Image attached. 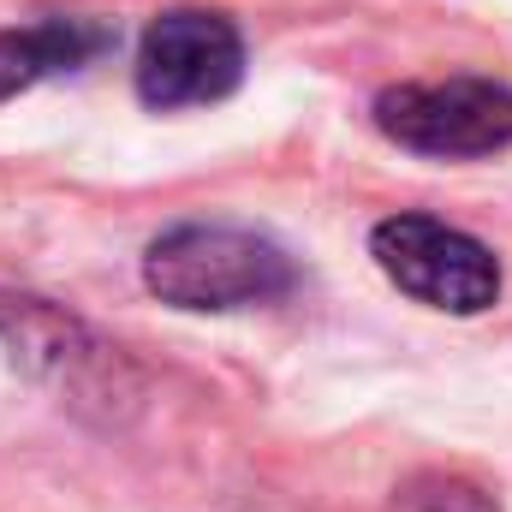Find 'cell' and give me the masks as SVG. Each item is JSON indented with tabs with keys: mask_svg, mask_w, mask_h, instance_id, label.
Wrapping results in <instances>:
<instances>
[{
	"mask_svg": "<svg viewBox=\"0 0 512 512\" xmlns=\"http://www.w3.org/2000/svg\"><path fill=\"white\" fill-rule=\"evenodd\" d=\"M114 48V30L96 18H42L24 30H0V102L36 90L54 72H78Z\"/></svg>",
	"mask_w": 512,
	"mask_h": 512,
	"instance_id": "obj_5",
	"label": "cell"
},
{
	"mask_svg": "<svg viewBox=\"0 0 512 512\" xmlns=\"http://www.w3.org/2000/svg\"><path fill=\"white\" fill-rule=\"evenodd\" d=\"M292 256L251 227H173L143 251V286L179 310H239L292 292Z\"/></svg>",
	"mask_w": 512,
	"mask_h": 512,
	"instance_id": "obj_1",
	"label": "cell"
},
{
	"mask_svg": "<svg viewBox=\"0 0 512 512\" xmlns=\"http://www.w3.org/2000/svg\"><path fill=\"white\" fill-rule=\"evenodd\" d=\"M245 78V42L221 12H161L137 42V96L149 108H203L233 96Z\"/></svg>",
	"mask_w": 512,
	"mask_h": 512,
	"instance_id": "obj_4",
	"label": "cell"
},
{
	"mask_svg": "<svg viewBox=\"0 0 512 512\" xmlns=\"http://www.w3.org/2000/svg\"><path fill=\"white\" fill-rule=\"evenodd\" d=\"M387 512H501L489 489H477L471 477H453V471H417L393 489Z\"/></svg>",
	"mask_w": 512,
	"mask_h": 512,
	"instance_id": "obj_6",
	"label": "cell"
},
{
	"mask_svg": "<svg viewBox=\"0 0 512 512\" xmlns=\"http://www.w3.org/2000/svg\"><path fill=\"white\" fill-rule=\"evenodd\" d=\"M370 256L405 298L447 310V316H483L501 298L495 251L435 215H387L370 233Z\"/></svg>",
	"mask_w": 512,
	"mask_h": 512,
	"instance_id": "obj_2",
	"label": "cell"
},
{
	"mask_svg": "<svg viewBox=\"0 0 512 512\" xmlns=\"http://www.w3.org/2000/svg\"><path fill=\"white\" fill-rule=\"evenodd\" d=\"M376 126L417 155L471 161L501 155L512 143V90L495 78H441V84H393L376 96Z\"/></svg>",
	"mask_w": 512,
	"mask_h": 512,
	"instance_id": "obj_3",
	"label": "cell"
}]
</instances>
